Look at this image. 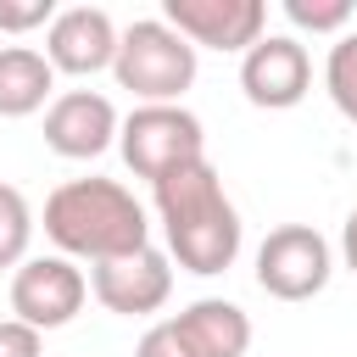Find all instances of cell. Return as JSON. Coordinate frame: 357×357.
<instances>
[{
	"instance_id": "obj_1",
	"label": "cell",
	"mask_w": 357,
	"mask_h": 357,
	"mask_svg": "<svg viewBox=\"0 0 357 357\" xmlns=\"http://www.w3.org/2000/svg\"><path fill=\"white\" fill-rule=\"evenodd\" d=\"M151 206H156V223L167 234V257L184 273L212 279V273L234 268L245 223H240V212L223 190V173L212 162H195V167L151 184Z\"/></svg>"
},
{
	"instance_id": "obj_2",
	"label": "cell",
	"mask_w": 357,
	"mask_h": 357,
	"mask_svg": "<svg viewBox=\"0 0 357 357\" xmlns=\"http://www.w3.org/2000/svg\"><path fill=\"white\" fill-rule=\"evenodd\" d=\"M45 240L73 262H112L151 245V218L117 178H67L45 195Z\"/></svg>"
},
{
	"instance_id": "obj_3",
	"label": "cell",
	"mask_w": 357,
	"mask_h": 357,
	"mask_svg": "<svg viewBox=\"0 0 357 357\" xmlns=\"http://www.w3.org/2000/svg\"><path fill=\"white\" fill-rule=\"evenodd\" d=\"M117 89H128L139 106H178L184 89L195 84V45L167 28L162 17L128 22L117 39V61H112Z\"/></svg>"
},
{
	"instance_id": "obj_4",
	"label": "cell",
	"mask_w": 357,
	"mask_h": 357,
	"mask_svg": "<svg viewBox=\"0 0 357 357\" xmlns=\"http://www.w3.org/2000/svg\"><path fill=\"white\" fill-rule=\"evenodd\" d=\"M117 151H123L134 178L162 184L173 173L206 162V128L184 106H134L117 128Z\"/></svg>"
},
{
	"instance_id": "obj_5",
	"label": "cell",
	"mask_w": 357,
	"mask_h": 357,
	"mask_svg": "<svg viewBox=\"0 0 357 357\" xmlns=\"http://www.w3.org/2000/svg\"><path fill=\"white\" fill-rule=\"evenodd\" d=\"M335 273V251L312 223H279L257 245V284L273 301H312Z\"/></svg>"
},
{
	"instance_id": "obj_6",
	"label": "cell",
	"mask_w": 357,
	"mask_h": 357,
	"mask_svg": "<svg viewBox=\"0 0 357 357\" xmlns=\"http://www.w3.org/2000/svg\"><path fill=\"white\" fill-rule=\"evenodd\" d=\"M84 296H89V279L73 257H28L11 273V312L39 335L73 324L84 312Z\"/></svg>"
},
{
	"instance_id": "obj_7",
	"label": "cell",
	"mask_w": 357,
	"mask_h": 357,
	"mask_svg": "<svg viewBox=\"0 0 357 357\" xmlns=\"http://www.w3.org/2000/svg\"><path fill=\"white\" fill-rule=\"evenodd\" d=\"M240 89L251 106L262 112H290L307 100L312 89V56L301 39L290 33H262L245 56H240Z\"/></svg>"
},
{
	"instance_id": "obj_8",
	"label": "cell",
	"mask_w": 357,
	"mask_h": 357,
	"mask_svg": "<svg viewBox=\"0 0 357 357\" xmlns=\"http://www.w3.org/2000/svg\"><path fill=\"white\" fill-rule=\"evenodd\" d=\"M89 290L106 312L117 318H151L156 307H167L173 296V257L145 245V251H128V257H112V262H95L89 268Z\"/></svg>"
},
{
	"instance_id": "obj_9",
	"label": "cell",
	"mask_w": 357,
	"mask_h": 357,
	"mask_svg": "<svg viewBox=\"0 0 357 357\" xmlns=\"http://www.w3.org/2000/svg\"><path fill=\"white\" fill-rule=\"evenodd\" d=\"M162 22L178 28L195 50H251L268 33V6L262 0H162Z\"/></svg>"
},
{
	"instance_id": "obj_10",
	"label": "cell",
	"mask_w": 357,
	"mask_h": 357,
	"mask_svg": "<svg viewBox=\"0 0 357 357\" xmlns=\"http://www.w3.org/2000/svg\"><path fill=\"white\" fill-rule=\"evenodd\" d=\"M117 128L123 117L100 89H61L45 112V145L67 162H95L100 151H112Z\"/></svg>"
},
{
	"instance_id": "obj_11",
	"label": "cell",
	"mask_w": 357,
	"mask_h": 357,
	"mask_svg": "<svg viewBox=\"0 0 357 357\" xmlns=\"http://www.w3.org/2000/svg\"><path fill=\"white\" fill-rule=\"evenodd\" d=\"M117 22L100 6H67L45 28V61L67 78H95L117 61Z\"/></svg>"
},
{
	"instance_id": "obj_12",
	"label": "cell",
	"mask_w": 357,
	"mask_h": 357,
	"mask_svg": "<svg viewBox=\"0 0 357 357\" xmlns=\"http://www.w3.org/2000/svg\"><path fill=\"white\" fill-rule=\"evenodd\" d=\"M167 324L190 357H245L251 351V318H245V307H234L223 296H201Z\"/></svg>"
},
{
	"instance_id": "obj_13",
	"label": "cell",
	"mask_w": 357,
	"mask_h": 357,
	"mask_svg": "<svg viewBox=\"0 0 357 357\" xmlns=\"http://www.w3.org/2000/svg\"><path fill=\"white\" fill-rule=\"evenodd\" d=\"M56 67L33 45H0V117H33L50 112Z\"/></svg>"
},
{
	"instance_id": "obj_14",
	"label": "cell",
	"mask_w": 357,
	"mask_h": 357,
	"mask_svg": "<svg viewBox=\"0 0 357 357\" xmlns=\"http://www.w3.org/2000/svg\"><path fill=\"white\" fill-rule=\"evenodd\" d=\"M324 89L346 123H357V28H346L324 56Z\"/></svg>"
},
{
	"instance_id": "obj_15",
	"label": "cell",
	"mask_w": 357,
	"mask_h": 357,
	"mask_svg": "<svg viewBox=\"0 0 357 357\" xmlns=\"http://www.w3.org/2000/svg\"><path fill=\"white\" fill-rule=\"evenodd\" d=\"M33 240V206L17 184H0V268H22Z\"/></svg>"
},
{
	"instance_id": "obj_16",
	"label": "cell",
	"mask_w": 357,
	"mask_h": 357,
	"mask_svg": "<svg viewBox=\"0 0 357 357\" xmlns=\"http://www.w3.org/2000/svg\"><path fill=\"white\" fill-rule=\"evenodd\" d=\"M284 17L301 28V33H346L351 22V0H284Z\"/></svg>"
},
{
	"instance_id": "obj_17",
	"label": "cell",
	"mask_w": 357,
	"mask_h": 357,
	"mask_svg": "<svg viewBox=\"0 0 357 357\" xmlns=\"http://www.w3.org/2000/svg\"><path fill=\"white\" fill-rule=\"evenodd\" d=\"M56 6L50 0H0V33H28V28H50Z\"/></svg>"
},
{
	"instance_id": "obj_18",
	"label": "cell",
	"mask_w": 357,
	"mask_h": 357,
	"mask_svg": "<svg viewBox=\"0 0 357 357\" xmlns=\"http://www.w3.org/2000/svg\"><path fill=\"white\" fill-rule=\"evenodd\" d=\"M0 357H45V335L22 318H0Z\"/></svg>"
},
{
	"instance_id": "obj_19",
	"label": "cell",
	"mask_w": 357,
	"mask_h": 357,
	"mask_svg": "<svg viewBox=\"0 0 357 357\" xmlns=\"http://www.w3.org/2000/svg\"><path fill=\"white\" fill-rule=\"evenodd\" d=\"M134 357H190V351H184V340L173 335V324L162 318V324H151V329L139 335V346H134Z\"/></svg>"
},
{
	"instance_id": "obj_20",
	"label": "cell",
	"mask_w": 357,
	"mask_h": 357,
	"mask_svg": "<svg viewBox=\"0 0 357 357\" xmlns=\"http://www.w3.org/2000/svg\"><path fill=\"white\" fill-rule=\"evenodd\" d=\"M340 262L357 273V206L346 212V223H340Z\"/></svg>"
}]
</instances>
